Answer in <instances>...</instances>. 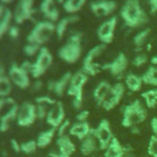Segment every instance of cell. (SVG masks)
Returning <instances> with one entry per match:
<instances>
[{
	"label": "cell",
	"instance_id": "6da1fadb",
	"mask_svg": "<svg viewBox=\"0 0 157 157\" xmlns=\"http://www.w3.org/2000/svg\"><path fill=\"white\" fill-rule=\"evenodd\" d=\"M120 17L130 28H140L148 22V16L140 0H125L120 7Z\"/></svg>",
	"mask_w": 157,
	"mask_h": 157
},
{
	"label": "cell",
	"instance_id": "7a4b0ae2",
	"mask_svg": "<svg viewBox=\"0 0 157 157\" xmlns=\"http://www.w3.org/2000/svg\"><path fill=\"white\" fill-rule=\"evenodd\" d=\"M123 118H121V125L124 128H132L137 126L139 124L144 123L147 119V109L141 103L140 99H135L131 103L126 104L123 109Z\"/></svg>",
	"mask_w": 157,
	"mask_h": 157
},
{
	"label": "cell",
	"instance_id": "3957f363",
	"mask_svg": "<svg viewBox=\"0 0 157 157\" xmlns=\"http://www.w3.org/2000/svg\"><path fill=\"white\" fill-rule=\"evenodd\" d=\"M82 33L81 32H74L70 34L67 42L58 50V55L60 59H63L65 63L74 64L76 63L82 53Z\"/></svg>",
	"mask_w": 157,
	"mask_h": 157
},
{
	"label": "cell",
	"instance_id": "277c9868",
	"mask_svg": "<svg viewBox=\"0 0 157 157\" xmlns=\"http://www.w3.org/2000/svg\"><path fill=\"white\" fill-rule=\"evenodd\" d=\"M88 81V75L83 70H78L75 74H72L69 88L66 93L72 97V107L77 109L78 112L82 108L83 103V86Z\"/></svg>",
	"mask_w": 157,
	"mask_h": 157
},
{
	"label": "cell",
	"instance_id": "5b68a950",
	"mask_svg": "<svg viewBox=\"0 0 157 157\" xmlns=\"http://www.w3.org/2000/svg\"><path fill=\"white\" fill-rule=\"evenodd\" d=\"M54 32H55V23L54 22L48 21V20L38 21V22H36L34 27L32 28V31L27 36V42L42 45L52 38Z\"/></svg>",
	"mask_w": 157,
	"mask_h": 157
},
{
	"label": "cell",
	"instance_id": "8992f818",
	"mask_svg": "<svg viewBox=\"0 0 157 157\" xmlns=\"http://www.w3.org/2000/svg\"><path fill=\"white\" fill-rule=\"evenodd\" d=\"M105 49V44L101 43V44H97L94 45L92 49L88 50V53L86 54L85 59H83V63H82V70L88 75V76H94L99 72V70L102 69L101 65H98L97 63H94V59L97 56H99L103 50Z\"/></svg>",
	"mask_w": 157,
	"mask_h": 157
},
{
	"label": "cell",
	"instance_id": "52a82bcc",
	"mask_svg": "<svg viewBox=\"0 0 157 157\" xmlns=\"http://www.w3.org/2000/svg\"><path fill=\"white\" fill-rule=\"evenodd\" d=\"M53 63V55L52 53L48 50V48L42 47L39 53L37 54L36 60L33 61V70L31 76L33 78H39L52 65Z\"/></svg>",
	"mask_w": 157,
	"mask_h": 157
},
{
	"label": "cell",
	"instance_id": "ba28073f",
	"mask_svg": "<svg viewBox=\"0 0 157 157\" xmlns=\"http://www.w3.org/2000/svg\"><path fill=\"white\" fill-rule=\"evenodd\" d=\"M37 120V105L31 102H23L18 107V114L16 123L18 126L27 128Z\"/></svg>",
	"mask_w": 157,
	"mask_h": 157
},
{
	"label": "cell",
	"instance_id": "9c48e42d",
	"mask_svg": "<svg viewBox=\"0 0 157 157\" xmlns=\"http://www.w3.org/2000/svg\"><path fill=\"white\" fill-rule=\"evenodd\" d=\"M93 135L96 136L98 145H99V150H105L108 147V145L112 142V140L114 139V135L112 132V128H110V123L107 119H102L97 128L93 129Z\"/></svg>",
	"mask_w": 157,
	"mask_h": 157
},
{
	"label": "cell",
	"instance_id": "30bf717a",
	"mask_svg": "<svg viewBox=\"0 0 157 157\" xmlns=\"http://www.w3.org/2000/svg\"><path fill=\"white\" fill-rule=\"evenodd\" d=\"M128 65H129V60H128L126 55L124 53H119L112 61L102 65V69L103 70H108L112 76H114L118 80H120L123 74L126 71Z\"/></svg>",
	"mask_w": 157,
	"mask_h": 157
},
{
	"label": "cell",
	"instance_id": "8fae6325",
	"mask_svg": "<svg viewBox=\"0 0 157 157\" xmlns=\"http://www.w3.org/2000/svg\"><path fill=\"white\" fill-rule=\"evenodd\" d=\"M117 23H118V17L113 16V17L103 21L99 25V27L97 28V36H98V39L101 40V43L107 45L113 42Z\"/></svg>",
	"mask_w": 157,
	"mask_h": 157
},
{
	"label": "cell",
	"instance_id": "7c38bea8",
	"mask_svg": "<svg viewBox=\"0 0 157 157\" xmlns=\"http://www.w3.org/2000/svg\"><path fill=\"white\" fill-rule=\"evenodd\" d=\"M33 4L34 0H20L13 10V20L17 25L23 23L26 20H33Z\"/></svg>",
	"mask_w": 157,
	"mask_h": 157
},
{
	"label": "cell",
	"instance_id": "4fadbf2b",
	"mask_svg": "<svg viewBox=\"0 0 157 157\" xmlns=\"http://www.w3.org/2000/svg\"><path fill=\"white\" fill-rule=\"evenodd\" d=\"M124 93H125V85L121 83V82L114 83V85L112 86L110 92L108 93L107 98L104 99V102L102 103L101 107H102L104 110H107V112L112 110L113 108H115V107L120 103V101H121Z\"/></svg>",
	"mask_w": 157,
	"mask_h": 157
},
{
	"label": "cell",
	"instance_id": "5bb4252c",
	"mask_svg": "<svg viewBox=\"0 0 157 157\" xmlns=\"http://www.w3.org/2000/svg\"><path fill=\"white\" fill-rule=\"evenodd\" d=\"M9 77L12 83H15L20 88H27L29 86V74L22 69L21 65L12 63L9 69Z\"/></svg>",
	"mask_w": 157,
	"mask_h": 157
},
{
	"label": "cell",
	"instance_id": "9a60e30c",
	"mask_svg": "<svg viewBox=\"0 0 157 157\" xmlns=\"http://www.w3.org/2000/svg\"><path fill=\"white\" fill-rule=\"evenodd\" d=\"M90 7L96 17H107L114 12L117 2L114 0H96L91 2Z\"/></svg>",
	"mask_w": 157,
	"mask_h": 157
},
{
	"label": "cell",
	"instance_id": "2e32d148",
	"mask_svg": "<svg viewBox=\"0 0 157 157\" xmlns=\"http://www.w3.org/2000/svg\"><path fill=\"white\" fill-rule=\"evenodd\" d=\"M65 120V110H64V104L61 102H56L54 105L48 112V115L45 118V121L49 126L53 129H58L61 123Z\"/></svg>",
	"mask_w": 157,
	"mask_h": 157
},
{
	"label": "cell",
	"instance_id": "e0dca14e",
	"mask_svg": "<svg viewBox=\"0 0 157 157\" xmlns=\"http://www.w3.org/2000/svg\"><path fill=\"white\" fill-rule=\"evenodd\" d=\"M56 146H58V152L61 157H70L76 151V146L72 142V140L69 137V135L58 136Z\"/></svg>",
	"mask_w": 157,
	"mask_h": 157
},
{
	"label": "cell",
	"instance_id": "ac0fdd59",
	"mask_svg": "<svg viewBox=\"0 0 157 157\" xmlns=\"http://www.w3.org/2000/svg\"><path fill=\"white\" fill-rule=\"evenodd\" d=\"M92 132H93V128H91V125L88 124V121H76L69 129V134L71 136L77 137L81 141L85 137H87L88 135H91Z\"/></svg>",
	"mask_w": 157,
	"mask_h": 157
},
{
	"label": "cell",
	"instance_id": "d6986e66",
	"mask_svg": "<svg viewBox=\"0 0 157 157\" xmlns=\"http://www.w3.org/2000/svg\"><path fill=\"white\" fill-rule=\"evenodd\" d=\"M40 12L43 16L52 22H55L59 18V10L56 7L55 0H42L40 2Z\"/></svg>",
	"mask_w": 157,
	"mask_h": 157
},
{
	"label": "cell",
	"instance_id": "ffe728a7",
	"mask_svg": "<svg viewBox=\"0 0 157 157\" xmlns=\"http://www.w3.org/2000/svg\"><path fill=\"white\" fill-rule=\"evenodd\" d=\"M17 114H18L17 104H13L12 107L7 108V110L0 118V132H6L10 129L11 123L17 119Z\"/></svg>",
	"mask_w": 157,
	"mask_h": 157
},
{
	"label": "cell",
	"instance_id": "44dd1931",
	"mask_svg": "<svg viewBox=\"0 0 157 157\" xmlns=\"http://www.w3.org/2000/svg\"><path fill=\"white\" fill-rule=\"evenodd\" d=\"M112 90V85L108 81H101L93 91V98L97 105H102V103L104 102V99L107 98L108 93Z\"/></svg>",
	"mask_w": 157,
	"mask_h": 157
},
{
	"label": "cell",
	"instance_id": "7402d4cb",
	"mask_svg": "<svg viewBox=\"0 0 157 157\" xmlns=\"http://www.w3.org/2000/svg\"><path fill=\"white\" fill-rule=\"evenodd\" d=\"M98 148H99V145H98V141H97L96 136L93 135V132L91 135H88L87 137H85L80 145V151L83 156H90V155L94 153Z\"/></svg>",
	"mask_w": 157,
	"mask_h": 157
},
{
	"label": "cell",
	"instance_id": "603a6c76",
	"mask_svg": "<svg viewBox=\"0 0 157 157\" xmlns=\"http://www.w3.org/2000/svg\"><path fill=\"white\" fill-rule=\"evenodd\" d=\"M80 20V17L75 13V15H69L66 17H63L61 20L58 21V23L55 25V33L58 36V38H63L65 32H66V28L71 25V23H75Z\"/></svg>",
	"mask_w": 157,
	"mask_h": 157
},
{
	"label": "cell",
	"instance_id": "cb8c5ba5",
	"mask_svg": "<svg viewBox=\"0 0 157 157\" xmlns=\"http://www.w3.org/2000/svg\"><path fill=\"white\" fill-rule=\"evenodd\" d=\"M104 157H125V147L117 137H114L104 150Z\"/></svg>",
	"mask_w": 157,
	"mask_h": 157
},
{
	"label": "cell",
	"instance_id": "d4e9b609",
	"mask_svg": "<svg viewBox=\"0 0 157 157\" xmlns=\"http://www.w3.org/2000/svg\"><path fill=\"white\" fill-rule=\"evenodd\" d=\"M124 85L125 87L130 91V92H137L141 90L144 82H142V77L140 75H136L134 72H129L128 75H125L124 77Z\"/></svg>",
	"mask_w": 157,
	"mask_h": 157
},
{
	"label": "cell",
	"instance_id": "484cf974",
	"mask_svg": "<svg viewBox=\"0 0 157 157\" xmlns=\"http://www.w3.org/2000/svg\"><path fill=\"white\" fill-rule=\"evenodd\" d=\"M71 77H72V74L70 71L65 72L59 80H55V85H54V93L59 97L64 96L65 92L67 91L69 88V85H70V81H71Z\"/></svg>",
	"mask_w": 157,
	"mask_h": 157
},
{
	"label": "cell",
	"instance_id": "4316f807",
	"mask_svg": "<svg viewBox=\"0 0 157 157\" xmlns=\"http://www.w3.org/2000/svg\"><path fill=\"white\" fill-rule=\"evenodd\" d=\"M55 134H56V129H53V128H50V129H48V130H44V131L39 132L38 136H37V139H36L38 147L44 148V147L49 146V145L52 144L53 139L55 137Z\"/></svg>",
	"mask_w": 157,
	"mask_h": 157
},
{
	"label": "cell",
	"instance_id": "83f0119b",
	"mask_svg": "<svg viewBox=\"0 0 157 157\" xmlns=\"http://www.w3.org/2000/svg\"><path fill=\"white\" fill-rule=\"evenodd\" d=\"M142 77V82L144 85H147V86H152V87H157V66H148L146 69V71L141 75Z\"/></svg>",
	"mask_w": 157,
	"mask_h": 157
},
{
	"label": "cell",
	"instance_id": "f1b7e54d",
	"mask_svg": "<svg viewBox=\"0 0 157 157\" xmlns=\"http://www.w3.org/2000/svg\"><path fill=\"white\" fill-rule=\"evenodd\" d=\"M141 98L144 99L146 108H150V109L156 108L157 107V87L144 91L141 93Z\"/></svg>",
	"mask_w": 157,
	"mask_h": 157
},
{
	"label": "cell",
	"instance_id": "f546056e",
	"mask_svg": "<svg viewBox=\"0 0 157 157\" xmlns=\"http://www.w3.org/2000/svg\"><path fill=\"white\" fill-rule=\"evenodd\" d=\"M86 4V0H65L63 4V9L65 10V12L75 15L77 11H80L83 5Z\"/></svg>",
	"mask_w": 157,
	"mask_h": 157
},
{
	"label": "cell",
	"instance_id": "4dcf8cb0",
	"mask_svg": "<svg viewBox=\"0 0 157 157\" xmlns=\"http://www.w3.org/2000/svg\"><path fill=\"white\" fill-rule=\"evenodd\" d=\"M12 18H13V13L10 11V9H6L4 16L0 20V39L4 37V34L6 32H9V28L11 27L10 23H11V20Z\"/></svg>",
	"mask_w": 157,
	"mask_h": 157
},
{
	"label": "cell",
	"instance_id": "1f68e13d",
	"mask_svg": "<svg viewBox=\"0 0 157 157\" xmlns=\"http://www.w3.org/2000/svg\"><path fill=\"white\" fill-rule=\"evenodd\" d=\"M150 33H151L150 28H144V29L139 31V32L134 36V38H132V43H134V45L137 48L136 50H140V48L146 43V40H147Z\"/></svg>",
	"mask_w": 157,
	"mask_h": 157
},
{
	"label": "cell",
	"instance_id": "d6a6232c",
	"mask_svg": "<svg viewBox=\"0 0 157 157\" xmlns=\"http://www.w3.org/2000/svg\"><path fill=\"white\" fill-rule=\"evenodd\" d=\"M12 90L11 80L9 76L0 77V97H7Z\"/></svg>",
	"mask_w": 157,
	"mask_h": 157
},
{
	"label": "cell",
	"instance_id": "836d02e7",
	"mask_svg": "<svg viewBox=\"0 0 157 157\" xmlns=\"http://www.w3.org/2000/svg\"><path fill=\"white\" fill-rule=\"evenodd\" d=\"M37 148H38V145L36 140H28L21 144V152L25 155H32L37 151Z\"/></svg>",
	"mask_w": 157,
	"mask_h": 157
},
{
	"label": "cell",
	"instance_id": "e575fe53",
	"mask_svg": "<svg viewBox=\"0 0 157 157\" xmlns=\"http://www.w3.org/2000/svg\"><path fill=\"white\" fill-rule=\"evenodd\" d=\"M147 155L150 157H157V136L151 135L147 142Z\"/></svg>",
	"mask_w": 157,
	"mask_h": 157
},
{
	"label": "cell",
	"instance_id": "d590c367",
	"mask_svg": "<svg viewBox=\"0 0 157 157\" xmlns=\"http://www.w3.org/2000/svg\"><path fill=\"white\" fill-rule=\"evenodd\" d=\"M147 61H148V56H147L146 53H137V54L134 56V59H132L131 63H132L134 66L141 67V66H144Z\"/></svg>",
	"mask_w": 157,
	"mask_h": 157
},
{
	"label": "cell",
	"instance_id": "8d00e7d4",
	"mask_svg": "<svg viewBox=\"0 0 157 157\" xmlns=\"http://www.w3.org/2000/svg\"><path fill=\"white\" fill-rule=\"evenodd\" d=\"M40 45H38V44H33V43H27L25 47H23V52H25V54L27 55V56H33V55H36V54H38L39 53V50H40Z\"/></svg>",
	"mask_w": 157,
	"mask_h": 157
},
{
	"label": "cell",
	"instance_id": "74e56055",
	"mask_svg": "<svg viewBox=\"0 0 157 157\" xmlns=\"http://www.w3.org/2000/svg\"><path fill=\"white\" fill-rule=\"evenodd\" d=\"M36 103L37 104H44V105H54L56 103V101H54L49 96H38L36 98Z\"/></svg>",
	"mask_w": 157,
	"mask_h": 157
},
{
	"label": "cell",
	"instance_id": "f35d334b",
	"mask_svg": "<svg viewBox=\"0 0 157 157\" xmlns=\"http://www.w3.org/2000/svg\"><path fill=\"white\" fill-rule=\"evenodd\" d=\"M49 109H47V105L44 104H37V119L43 120L47 118Z\"/></svg>",
	"mask_w": 157,
	"mask_h": 157
},
{
	"label": "cell",
	"instance_id": "ab89813d",
	"mask_svg": "<svg viewBox=\"0 0 157 157\" xmlns=\"http://www.w3.org/2000/svg\"><path fill=\"white\" fill-rule=\"evenodd\" d=\"M69 129H70V120H69V119H65V120L61 123V125L56 129L58 136H64V135H66V131H69Z\"/></svg>",
	"mask_w": 157,
	"mask_h": 157
},
{
	"label": "cell",
	"instance_id": "60d3db41",
	"mask_svg": "<svg viewBox=\"0 0 157 157\" xmlns=\"http://www.w3.org/2000/svg\"><path fill=\"white\" fill-rule=\"evenodd\" d=\"M13 104L16 103L11 97H0V110H2L4 108H10Z\"/></svg>",
	"mask_w": 157,
	"mask_h": 157
},
{
	"label": "cell",
	"instance_id": "b9f144b4",
	"mask_svg": "<svg viewBox=\"0 0 157 157\" xmlns=\"http://www.w3.org/2000/svg\"><path fill=\"white\" fill-rule=\"evenodd\" d=\"M90 117V112L86 109H81L76 114V121H87V118Z\"/></svg>",
	"mask_w": 157,
	"mask_h": 157
},
{
	"label": "cell",
	"instance_id": "7bdbcfd3",
	"mask_svg": "<svg viewBox=\"0 0 157 157\" xmlns=\"http://www.w3.org/2000/svg\"><path fill=\"white\" fill-rule=\"evenodd\" d=\"M21 66H22V69L26 70L29 75L32 74V70H33V63H32V61H29V60H25V61L21 64Z\"/></svg>",
	"mask_w": 157,
	"mask_h": 157
},
{
	"label": "cell",
	"instance_id": "ee69618b",
	"mask_svg": "<svg viewBox=\"0 0 157 157\" xmlns=\"http://www.w3.org/2000/svg\"><path fill=\"white\" fill-rule=\"evenodd\" d=\"M10 146H11V148H12L16 153L21 152V144H20L16 139H11V140H10Z\"/></svg>",
	"mask_w": 157,
	"mask_h": 157
},
{
	"label": "cell",
	"instance_id": "f6af8a7d",
	"mask_svg": "<svg viewBox=\"0 0 157 157\" xmlns=\"http://www.w3.org/2000/svg\"><path fill=\"white\" fill-rule=\"evenodd\" d=\"M9 36L11 37V38H13V39H16L18 36H20V29L16 27V26H11L10 28H9Z\"/></svg>",
	"mask_w": 157,
	"mask_h": 157
},
{
	"label": "cell",
	"instance_id": "bcb514c9",
	"mask_svg": "<svg viewBox=\"0 0 157 157\" xmlns=\"http://www.w3.org/2000/svg\"><path fill=\"white\" fill-rule=\"evenodd\" d=\"M148 6H150V12L152 15L157 13V0H148Z\"/></svg>",
	"mask_w": 157,
	"mask_h": 157
},
{
	"label": "cell",
	"instance_id": "7dc6e473",
	"mask_svg": "<svg viewBox=\"0 0 157 157\" xmlns=\"http://www.w3.org/2000/svg\"><path fill=\"white\" fill-rule=\"evenodd\" d=\"M150 126H151V130H152V135H156L157 136V117H153L151 119Z\"/></svg>",
	"mask_w": 157,
	"mask_h": 157
},
{
	"label": "cell",
	"instance_id": "c3c4849f",
	"mask_svg": "<svg viewBox=\"0 0 157 157\" xmlns=\"http://www.w3.org/2000/svg\"><path fill=\"white\" fill-rule=\"evenodd\" d=\"M33 91H40L42 90V87H43V83H42V81H39V80H36V82L33 83Z\"/></svg>",
	"mask_w": 157,
	"mask_h": 157
},
{
	"label": "cell",
	"instance_id": "681fc988",
	"mask_svg": "<svg viewBox=\"0 0 157 157\" xmlns=\"http://www.w3.org/2000/svg\"><path fill=\"white\" fill-rule=\"evenodd\" d=\"M54 85H55V80H50L47 85V88L48 91H54Z\"/></svg>",
	"mask_w": 157,
	"mask_h": 157
},
{
	"label": "cell",
	"instance_id": "f907efd6",
	"mask_svg": "<svg viewBox=\"0 0 157 157\" xmlns=\"http://www.w3.org/2000/svg\"><path fill=\"white\" fill-rule=\"evenodd\" d=\"M125 157H134V153H132V151L129 146L125 147Z\"/></svg>",
	"mask_w": 157,
	"mask_h": 157
},
{
	"label": "cell",
	"instance_id": "816d5d0a",
	"mask_svg": "<svg viewBox=\"0 0 157 157\" xmlns=\"http://www.w3.org/2000/svg\"><path fill=\"white\" fill-rule=\"evenodd\" d=\"M6 9H7V7H5V6H4V4H2V2H0V20H1V17L4 16V13H5Z\"/></svg>",
	"mask_w": 157,
	"mask_h": 157
},
{
	"label": "cell",
	"instance_id": "f5cc1de1",
	"mask_svg": "<svg viewBox=\"0 0 157 157\" xmlns=\"http://www.w3.org/2000/svg\"><path fill=\"white\" fill-rule=\"evenodd\" d=\"M150 61H151V65L157 66V54H156V55H153V56L150 59Z\"/></svg>",
	"mask_w": 157,
	"mask_h": 157
},
{
	"label": "cell",
	"instance_id": "db71d44e",
	"mask_svg": "<svg viewBox=\"0 0 157 157\" xmlns=\"http://www.w3.org/2000/svg\"><path fill=\"white\" fill-rule=\"evenodd\" d=\"M2 76H6V75H5V67H4L2 63L0 61V77H2Z\"/></svg>",
	"mask_w": 157,
	"mask_h": 157
},
{
	"label": "cell",
	"instance_id": "11a10c76",
	"mask_svg": "<svg viewBox=\"0 0 157 157\" xmlns=\"http://www.w3.org/2000/svg\"><path fill=\"white\" fill-rule=\"evenodd\" d=\"M130 131H131V134H140V129H139L137 126H132V128H130Z\"/></svg>",
	"mask_w": 157,
	"mask_h": 157
},
{
	"label": "cell",
	"instance_id": "9f6ffc18",
	"mask_svg": "<svg viewBox=\"0 0 157 157\" xmlns=\"http://www.w3.org/2000/svg\"><path fill=\"white\" fill-rule=\"evenodd\" d=\"M48 157H61V156L59 155V152H54V151H52V152L48 153Z\"/></svg>",
	"mask_w": 157,
	"mask_h": 157
},
{
	"label": "cell",
	"instance_id": "6f0895ef",
	"mask_svg": "<svg viewBox=\"0 0 157 157\" xmlns=\"http://www.w3.org/2000/svg\"><path fill=\"white\" fill-rule=\"evenodd\" d=\"M0 1H1L2 4H9V2H11L12 0H0Z\"/></svg>",
	"mask_w": 157,
	"mask_h": 157
},
{
	"label": "cell",
	"instance_id": "680465c9",
	"mask_svg": "<svg viewBox=\"0 0 157 157\" xmlns=\"http://www.w3.org/2000/svg\"><path fill=\"white\" fill-rule=\"evenodd\" d=\"M55 1H56V2H59V4H64V1H65V0H55Z\"/></svg>",
	"mask_w": 157,
	"mask_h": 157
},
{
	"label": "cell",
	"instance_id": "91938a15",
	"mask_svg": "<svg viewBox=\"0 0 157 157\" xmlns=\"http://www.w3.org/2000/svg\"><path fill=\"white\" fill-rule=\"evenodd\" d=\"M148 157H150V156H148Z\"/></svg>",
	"mask_w": 157,
	"mask_h": 157
}]
</instances>
